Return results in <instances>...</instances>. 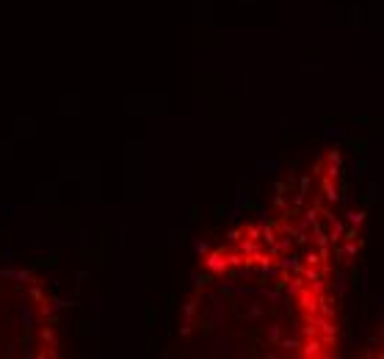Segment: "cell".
Here are the masks:
<instances>
[{
  "mask_svg": "<svg viewBox=\"0 0 384 359\" xmlns=\"http://www.w3.org/2000/svg\"><path fill=\"white\" fill-rule=\"evenodd\" d=\"M354 197H357V191H354V185H348V188L343 191V197H340V207H343V210H346V207H351Z\"/></svg>",
  "mask_w": 384,
  "mask_h": 359,
  "instance_id": "9a60e30c",
  "label": "cell"
},
{
  "mask_svg": "<svg viewBox=\"0 0 384 359\" xmlns=\"http://www.w3.org/2000/svg\"><path fill=\"white\" fill-rule=\"evenodd\" d=\"M367 199L379 202V182H367Z\"/></svg>",
  "mask_w": 384,
  "mask_h": 359,
  "instance_id": "d6986e66",
  "label": "cell"
},
{
  "mask_svg": "<svg viewBox=\"0 0 384 359\" xmlns=\"http://www.w3.org/2000/svg\"><path fill=\"white\" fill-rule=\"evenodd\" d=\"M357 345H359V340H357V337H348V340H346V348H348L351 354L357 351Z\"/></svg>",
  "mask_w": 384,
  "mask_h": 359,
  "instance_id": "d4e9b609",
  "label": "cell"
},
{
  "mask_svg": "<svg viewBox=\"0 0 384 359\" xmlns=\"http://www.w3.org/2000/svg\"><path fill=\"white\" fill-rule=\"evenodd\" d=\"M343 240H359V227H354V224H351L348 230H346V238Z\"/></svg>",
  "mask_w": 384,
  "mask_h": 359,
  "instance_id": "603a6c76",
  "label": "cell"
},
{
  "mask_svg": "<svg viewBox=\"0 0 384 359\" xmlns=\"http://www.w3.org/2000/svg\"><path fill=\"white\" fill-rule=\"evenodd\" d=\"M285 182L291 185V191H296V182H299V166L296 163H288V169H285Z\"/></svg>",
  "mask_w": 384,
  "mask_h": 359,
  "instance_id": "7c38bea8",
  "label": "cell"
},
{
  "mask_svg": "<svg viewBox=\"0 0 384 359\" xmlns=\"http://www.w3.org/2000/svg\"><path fill=\"white\" fill-rule=\"evenodd\" d=\"M304 263L307 265H324L326 260L321 257V251H307V254H304Z\"/></svg>",
  "mask_w": 384,
  "mask_h": 359,
  "instance_id": "2e32d148",
  "label": "cell"
},
{
  "mask_svg": "<svg viewBox=\"0 0 384 359\" xmlns=\"http://www.w3.org/2000/svg\"><path fill=\"white\" fill-rule=\"evenodd\" d=\"M332 290H334V296L346 299V296H348V276H346V274H334V279H332Z\"/></svg>",
  "mask_w": 384,
  "mask_h": 359,
  "instance_id": "52a82bcc",
  "label": "cell"
},
{
  "mask_svg": "<svg viewBox=\"0 0 384 359\" xmlns=\"http://www.w3.org/2000/svg\"><path fill=\"white\" fill-rule=\"evenodd\" d=\"M240 238H243V230H230L227 232V240H230V243H238Z\"/></svg>",
  "mask_w": 384,
  "mask_h": 359,
  "instance_id": "cb8c5ba5",
  "label": "cell"
},
{
  "mask_svg": "<svg viewBox=\"0 0 384 359\" xmlns=\"http://www.w3.org/2000/svg\"><path fill=\"white\" fill-rule=\"evenodd\" d=\"M304 202H307L304 191H299V194H293V197H291V207H293V210H301V207H304Z\"/></svg>",
  "mask_w": 384,
  "mask_h": 359,
  "instance_id": "e0dca14e",
  "label": "cell"
},
{
  "mask_svg": "<svg viewBox=\"0 0 384 359\" xmlns=\"http://www.w3.org/2000/svg\"><path fill=\"white\" fill-rule=\"evenodd\" d=\"M268 221H271L268 210H265V207H257V224H268Z\"/></svg>",
  "mask_w": 384,
  "mask_h": 359,
  "instance_id": "7402d4cb",
  "label": "cell"
},
{
  "mask_svg": "<svg viewBox=\"0 0 384 359\" xmlns=\"http://www.w3.org/2000/svg\"><path fill=\"white\" fill-rule=\"evenodd\" d=\"M265 340L271 342V345H279V340H282V326L276 323V321L265 326Z\"/></svg>",
  "mask_w": 384,
  "mask_h": 359,
  "instance_id": "9c48e42d",
  "label": "cell"
},
{
  "mask_svg": "<svg viewBox=\"0 0 384 359\" xmlns=\"http://www.w3.org/2000/svg\"><path fill=\"white\" fill-rule=\"evenodd\" d=\"M343 169H346V163H334V161H326V171L324 174H329L332 180H340L343 177Z\"/></svg>",
  "mask_w": 384,
  "mask_h": 359,
  "instance_id": "5bb4252c",
  "label": "cell"
},
{
  "mask_svg": "<svg viewBox=\"0 0 384 359\" xmlns=\"http://www.w3.org/2000/svg\"><path fill=\"white\" fill-rule=\"evenodd\" d=\"M324 340H321V334H315V337H304V342H301V357H321L324 354Z\"/></svg>",
  "mask_w": 384,
  "mask_h": 359,
  "instance_id": "7a4b0ae2",
  "label": "cell"
},
{
  "mask_svg": "<svg viewBox=\"0 0 384 359\" xmlns=\"http://www.w3.org/2000/svg\"><path fill=\"white\" fill-rule=\"evenodd\" d=\"M58 354L55 301L28 271L0 265V359Z\"/></svg>",
  "mask_w": 384,
  "mask_h": 359,
  "instance_id": "6da1fadb",
  "label": "cell"
},
{
  "mask_svg": "<svg viewBox=\"0 0 384 359\" xmlns=\"http://www.w3.org/2000/svg\"><path fill=\"white\" fill-rule=\"evenodd\" d=\"M243 304H246V321H249V323H252V326L260 323V321H263V315H265L263 304H260V301H255V299L243 301Z\"/></svg>",
  "mask_w": 384,
  "mask_h": 359,
  "instance_id": "277c9868",
  "label": "cell"
},
{
  "mask_svg": "<svg viewBox=\"0 0 384 359\" xmlns=\"http://www.w3.org/2000/svg\"><path fill=\"white\" fill-rule=\"evenodd\" d=\"M359 290L362 296H370V282H367V271L362 268V276H359Z\"/></svg>",
  "mask_w": 384,
  "mask_h": 359,
  "instance_id": "ac0fdd59",
  "label": "cell"
},
{
  "mask_svg": "<svg viewBox=\"0 0 384 359\" xmlns=\"http://www.w3.org/2000/svg\"><path fill=\"white\" fill-rule=\"evenodd\" d=\"M310 188H312V180L304 174V177H299V191H304V194H310Z\"/></svg>",
  "mask_w": 384,
  "mask_h": 359,
  "instance_id": "44dd1931",
  "label": "cell"
},
{
  "mask_svg": "<svg viewBox=\"0 0 384 359\" xmlns=\"http://www.w3.org/2000/svg\"><path fill=\"white\" fill-rule=\"evenodd\" d=\"M343 238H346V224L334 218L332 221V232H329V240H332V243H340Z\"/></svg>",
  "mask_w": 384,
  "mask_h": 359,
  "instance_id": "8fae6325",
  "label": "cell"
},
{
  "mask_svg": "<svg viewBox=\"0 0 384 359\" xmlns=\"http://www.w3.org/2000/svg\"><path fill=\"white\" fill-rule=\"evenodd\" d=\"M299 296H301V299H299L301 301V309H304L307 315H315V312H318V293L310 287V290H301Z\"/></svg>",
  "mask_w": 384,
  "mask_h": 359,
  "instance_id": "3957f363",
  "label": "cell"
},
{
  "mask_svg": "<svg viewBox=\"0 0 384 359\" xmlns=\"http://www.w3.org/2000/svg\"><path fill=\"white\" fill-rule=\"evenodd\" d=\"M260 169H265V171H279L282 163H279V161H265V163H260Z\"/></svg>",
  "mask_w": 384,
  "mask_h": 359,
  "instance_id": "ffe728a7",
  "label": "cell"
},
{
  "mask_svg": "<svg viewBox=\"0 0 384 359\" xmlns=\"http://www.w3.org/2000/svg\"><path fill=\"white\" fill-rule=\"evenodd\" d=\"M346 169H348V174H351V180H354V182H359V180L367 177V163L365 161H351Z\"/></svg>",
  "mask_w": 384,
  "mask_h": 359,
  "instance_id": "8992f818",
  "label": "cell"
},
{
  "mask_svg": "<svg viewBox=\"0 0 384 359\" xmlns=\"http://www.w3.org/2000/svg\"><path fill=\"white\" fill-rule=\"evenodd\" d=\"M318 215H321V207H315V205L307 207V210L301 213V224H299V227H301V230H310V227L318 221Z\"/></svg>",
  "mask_w": 384,
  "mask_h": 359,
  "instance_id": "ba28073f",
  "label": "cell"
},
{
  "mask_svg": "<svg viewBox=\"0 0 384 359\" xmlns=\"http://www.w3.org/2000/svg\"><path fill=\"white\" fill-rule=\"evenodd\" d=\"M348 136V130L346 127H326L324 130V141H340V138Z\"/></svg>",
  "mask_w": 384,
  "mask_h": 359,
  "instance_id": "4fadbf2b",
  "label": "cell"
},
{
  "mask_svg": "<svg viewBox=\"0 0 384 359\" xmlns=\"http://www.w3.org/2000/svg\"><path fill=\"white\" fill-rule=\"evenodd\" d=\"M279 348H285L288 354H301V340H299V334H296V337H285V340H279Z\"/></svg>",
  "mask_w": 384,
  "mask_h": 359,
  "instance_id": "30bf717a",
  "label": "cell"
},
{
  "mask_svg": "<svg viewBox=\"0 0 384 359\" xmlns=\"http://www.w3.org/2000/svg\"><path fill=\"white\" fill-rule=\"evenodd\" d=\"M343 215H346V221L354 224V227H362L367 218V210H359V207H346L343 210Z\"/></svg>",
  "mask_w": 384,
  "mask_h": 359,
  "instance_id": "5b68a950",
  "label": "cell"
}]
</instances>
